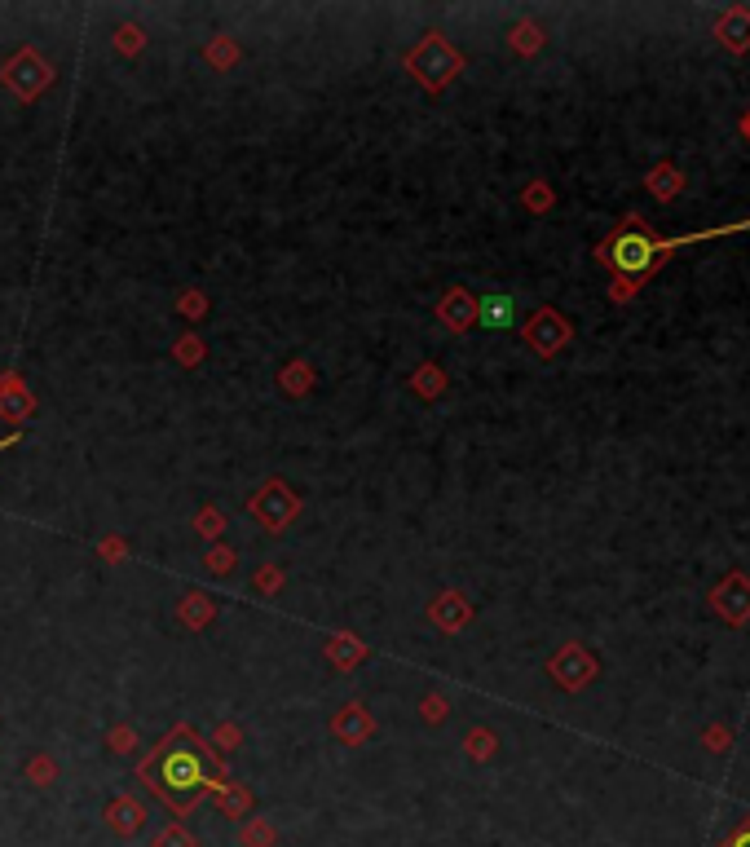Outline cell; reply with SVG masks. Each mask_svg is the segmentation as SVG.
I'll return each mask as SVG.
<instances>
[{"mask_svg": "<svg viewBox=\"0 0 750 847\" xmlns=\"http://www.w3.org/2000/svg\"><path fill=\"white\" fill-rule=\"evenodd\" d=\"M106 821H111V830H115V834H133L137 825L146 821V812H142V803H137V799L120 795V799L111 803V808H106Z\"/></svg>", "mask_w": 750, "mask_h": 847, "instance_id": "8", "label": "cell"}, {"mask_svg": "<svg viewBox=\"0 0 750 847\" xmlns=\"http://www.w3.org/2000/svg\"><path fill=\"white\" fill-rule=\"evenodd\" d=\"M649 186L658 190V195H671V190H675V173H671V168H658V173H653V181H649Z\"/></svg>", "mask_w": 750, "mask_h": 847, "instance_id": "14", "label": "cell"}, {"mask_svg": "<svg viewBox=\"0 0 750 847\" xmlns=\"http://www.w3.org/2000/svg\"><path fill=\"white\" fill-rule=\"evenodd\" d=\"M336 733H340V737H349V742H362V737L371 733V720L358 711V706H353L349 715H340V720H336Z\"/></svg>", "mask_w": 750, "mask_h": 847, "instance_id": "12", "label": "cell"}, {"mask_svg": "<svg viewBox=\"0 0 750 847\" xmlns=\"http://www.w3.org/2000/svg\"><path fill=\"white\" fill-rule=\"evenodd\" d=\"M715 609H720L728 623H746L750 618V583L746 578H728L720 592H715Z\"/></svg>", "mask_w": 750, "mask_h": 847, "instance_id": "7", "label": "cell"}, {"mask_svg": "<svg viewBox=\"0 0 750 847\" xmlns=\"http://www.w3.org/2000/svg\"><path fill=\"white\" fill-rule=\"evenodd\" d=\"M720 36H724V45H733V49H746V45H750V18H746V14H733V18H724V23H720Z\"/></svg>", "mask_w": 750, "mask_h": 847, "instance_id": "11", "label": "cell"}, {"mask_svg": "<svg viewBox=\"0 0 750 847\" xmlns=\"http://www.w3.org/2000/svg\"><path fill=\"white\" fill-rule=\"evenodd\" d=\"M142 781L173 812H195V803L208 790H217V795L225 790V768L208 755V746L190 728H173L150 750V759H142Z\"/></svg>", "mask_w": 750, "mask_h": 847, "instance_id": "1", "label": "cell"}, {"mask_svg": "<svg viewBox=\"0 0 750 847\" xmlns=\"http://www.w3.org/2000/svg\"><path fill=\"white\" fill-rule=\"evenodd\" d=\"M14 442H18V437H14V433H9V437H5V442H0V450H9V446H14Z\"/></svg>", "mask_w": 750, "mask_h": 847, "instance_id": "17", "label": "cell"}, {"mask_svg": "<svg viewBox=\"0 0 750 847\" xmlns=\"http://www.w3.org/2000/svg\"><path fill=\"white\" fill-rule=\"evenodd\" d=\"M49 80H53V71H49V62H40L36 49H23V53H18V58L5 67V89H14L23 102L36 98V93L45 89Z\"/></svg>", "mask_w": 750, "mask_h": 847, "instance_id": "4", "label": "cell"}, {"mask_svg": "<svg viewBox=\"0 0 750 847\" xmlns=\"http://www.w3.org/2000/svg\"><path fill=\"white\" fill-rule=\"evenodd\" d=\"M411 71L420 75V80L428 84V89H442V84L450 80V75L459 71V58L446 49V40L442 36H428L420 49L411 53Z\"/></svg>", "mask_w": 750, "mask_h": 847, "instance_id": "3", "label": "cell"}, {"mask_svg": "<svg viewBox=\"0 0 750 847\" xmlns=\"http://www.w3.org/2000/svg\"><path fill=\"white\" fill-rule=\"evenodd\" d=\"M442 318H446V327L464 331V327H468V323H473V318H477V305H473V300H468V296H464V292H459V287H455V292H450V296L442 300Z\"/></svg>", "mask_w": 750, "mask_h": 847, "instance_id": "9", "label": "cell"}, {"mask_svg": "<svg viewBox=\"0 0 750 847\" xmlns=\"http://www.w3.org/2000/svg\"><path fill=\"white\" fill-rule=\"evenodd\" d=\"M733 847H750V830H746V834H742V839H737Z\"/></svg>", "mask_w": 750, "mask_h": 847, "instance_id": "18", "label": "cell"}, {"mask_svg": "<svg viewBox=\"0 0 750 847\" xmlns=\"http://www.w3.org/2000/svg\"><path fill=\"white\" fill-rule=\"evenodd\" d=\"M243 839H248L252 847H270V830H265V825H252V830L243 834Z\"/></svg>", "mask_w": 750, "mask_h": 847, "instance_id": "15", "label": "cell"}, {"mask_svg": "<svg viewBox=\"0 0 750 847\" xmlns=\"http://www.w3.org/2000/svg\"><path fill=\"white\" fill-rule=\"evenodd\" d=\"M120 45H124V49H137V27H124V31H120Z\"/></svg>", "mask_w": 750, "mask_h": 847, "instance_id": "16", "label": "cell"}, {"mask_svg": "<svg viewBox=\"0 0 750 847\" xmlns=\"http://www.w3.org/2000/svg\"><path fill=\"white\" fill-rule=\"evenodd\" d=\"M525 340H530L534 349L543 353V358H552L556 349L570 340V327L561 323V314H552V309H543V314H534V323L525 327Z\"/></svg>", "mask_w": 750, "mask_h": 847, "instance_id": "6", "label": "cell"}, {"mask_svg": "<svg viewBox=\"0 0 750 847\" xmlns=\"http://www.w3.org/2000/svg\"><path fill=\"white\" fill-rule=\"evenodd\" d=\"M477 318H481L486 327H495V331H499V327H512V296H499V292L486 296V300L477 305Z\"/></svg>", "mask_w": 750, "mask_h": 847, "instance_id": "10", "label": "cell"}, {"mask_svg": "<svg viewBox=\"0 0 750 847\" xmlns=\"http://www.w3.org/2000/svg\"><path fill=\"white\" fill-rule=\"evenodd\" d=\"M252 512L265 521V530L278 534L287 521L296 517V495H287V490L274 481V486H265V495H256V499H252Z\"/></svg>", "mask_w": 750, "mask_h": 847, "instance_id": "5", "label": "cell"}, {"mask_svg": "<svg viewBox=\"0 0 750 847\" xmlns=\"http://www.w3.org/2000/svg\"><path fill=\"white\" fill-rule=\"evenodd\" d=\"M693 239H698V234H684V239H653L645 221H627L623 230L605 243V261L623 278H649L675 248H684V243H693Z\"/></svg>", "mask_w": 750, "mask_h": 847, "instance_id": "2", "label": "cell"}, {"mask_svg": "<svg viewBox=\"0 0 750 847\" xmlns=\"http://www.w3.org/2000/svg\"><path fill=\"white\" fill-rule=\"evenodd\" d=\"M159 847H195V839H190L181 825H173V830H164L159 834Z\"/></svg>", "mask_w": 750, "mask_h": 847, "instance_id": "13", "label": "cell"}]
</instances>
